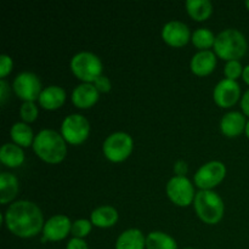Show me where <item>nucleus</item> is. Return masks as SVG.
Wrapping results in <instances>:
<instances>
[{
    "label": "nucleus",
    "instance_id": "obj_30",
    "mask_svg": "<svg viewBox=\"0 0 249 249\" xmlns=\"http://www.w3.org/2000/svg\"><path fill=\"white\" fill-rule=\"evenodd\" d=\"M94 85L99 92H108L111 90V82L105 75H100L94 82Z\"/></svg>",
    "mask_w": 249,
    "mask_h": 249
},
{
    "label": "nucleus",
    "instance_id": "obj_23",
    "mask_svg": "<svg viewBox=\"0 0 249 249\" xmlns=\"http://www.w3.org/2000/svg\"><path fill=\"white\" fill-rule=\"evenodd\" d=\"M146 248L147 249H178V245L172 236L162 232L153 231L146 237Z\"/></svg>",
    "mask_w": 249,
    "mask_h": 249
},
{
    "label": "nucleus",
    "instance_id": "obj_7",
    "mask_svg": "<svg viewBox=\"0 0 249 249\" xmlns=\"http://www.w3.org/2000/svg\"><path fill=\"white\" fill-rule=\"evenodd\" d=\"M90 124L82 114H71L66 117L61 125V134L68 143L79 145L89 136Z\"/></svg>",
    "mask_w": 249,
    "mask_h": 249
},
{
    "label": "nucleus",
    "instance_id": "obj_26",
    "mask_svg": "<svg viewBox=\"0 0 249 249\" xmlns=\"http://www.w3.org/2000/svg\"><path fill=\"white\" fill-rule=\"evenodd\" d=\"M91 221L87 220V219H78L72 224L71 232L75 238H83L89 235L91 231Z\"/></svg>",
    "mask_w": 249,
    "mask_h": 249
},
{
    "label": "nucleus",
    "instance_id": "obj_8",
    "mask_svg": "<svg viewBox=\"0 0 249 249\" xmlns=\"http://www.w3.org/2000/svg\"><path fill=\"white\" fill-rule=\"evenodd\" d=\"M14 91L24 102H34L41 94V83L38 75L32 72H22L14 80Z\"/></svg>",
    "mask_w": 249,
    "mask_h": 249
},
{
    "label": "nucleus",
    "instance_id": "obj_9",
    "mask_svg": "<svg viewBox=\"0 0 249 249\" xmlns=\"http://www.w3.org/2000/svg\"><path fill=\"white\" fill-rule=\"evenodd\" d=\"M226 175V168L224 163L219 160H212L202 165L195 174V184L201 190H211L220 184Z\"/></svg>",
    "mask_w": 249,
    "mask_h": 249
},
{
    "label": "nucleus",
    "instance_id": "obj_13",
    "mask_svg": "<svg viewBox=\"0 0 249 249\" xmlns=\"http://www.w3.org/2000/svg\"><path fill=\"white\" fill-rule=\"evenodd\" d=\"M190 29L184 22L180 21H170L164 24L162 29L163 40L170 46L180 48L187 44L190 40Z\"/></svg>",
    "mask_w": 249,
    "mask_h": 249
},
{
    "label": "nucleus",
    "instance_id": "obj_1",
    "mask_svg": "<svg viewBox=\"0 0 249 249\" xmlns=\"http://www.w3.org/2000/svg\"><path fill=\"white\" fill-rule=\"evenodd\" d=\"M5 224L10 232L22 238L33 237L44 228L41 211L36 203L29 201H17L5 212Z\"/></svg>",
    "mask_w": 249,
    "mask_h": 249
},
{
    "label": "nucleus",
    "instance_id": "obj_3",
    "mask_svg": "<svg viewBox=\"0 0 249 249\" xmlns=\"http://www.w3.org/2000/svg\"><path fill=\"white\" fill-rule=\"evenodd\" d=\"M248 44L245 36L237 29H225L215 36L214 51L223 60L238 61L247 53Z\"/></svg>",
    "mask_w": 249,
    "mask_h": 249
},
{
    "label": "nucleus",
    "instance_id": "obj_10",
    "mask_svg": "<svg viewBox=\"0 0 249 249\" xmlns=\"http://www.w3.org/2000/svg\"><path fill=\"white\" fill-rule=\"evenodd\" d=\"M167 195L170 201L179 207H187L195 199L194 185L187 178L174 177L168 181Z\"/></svg>",
    "mask_w": 249,
    "mask_h": 249
},
{
    "label": "nucleus",
    "instance_id": "obj_21",
    "mask_svg": "<svg viewBox=\"0 0 249 249\" xmlns=\"http://www.w3.org/2000/svg\"><path fill=\"white\" fill-rule=\"evenodd\" d=\"M0 160L6 167H19L24 162L23 150L16 143H5L0 150Z\"/></svg>",
    "mask_w": 249,
    "mask_h": 249
},
{
    "label": "nucleus",
    "instance_id": "obj_25",
    "mask_svg": "<svg viewBox=\"0 0 249 249\" xmlns=\"http://www.w3.org/2000/svg\"><path fill=\"white\" fill-rule=\"evenodd\" d=\"M192 43L196 48L201 49V51L207 50L214 45L215 36H214L213 32L209 31L208 28H199L192 34Z\"/></svg>",
    "mask_w": 249,
    "mask_h": 249
},
{
    "label": "nucleus",
    "instance_id": "obj_35",
    "mask_svg": "<svg viewBox=\"0 0 249 249\" xmlns=\"http://www.w3.org/2000/svg\"><path fill=\"white\" fill-rule=\"evenodd\" d=\"M242 77H243V80H245V82L249 85V65L246 66V67L243 68Z\"/></svg>",
    "mask_w": 249,
    "mask_h": 249
},
{
    "label": "nucleus",
    "instance_id": "obj_2",
    "mask_svg": "<svg viewBox=\"0 0 249 249\" xmlns=\"http://www.w3.org/2000/svg\"><path fill=\"white\" fill-rule=\"evenodd\" d=\"M62 135L51 129L39 131L33 141V150L39 158L50 164L62 162L67 147Z\"/></svg>",
    "mask_w": 249,
    "mask_h": 249
},
{
    "label": "nucleus",
    "instance_id": "obj_19",
    "mask_svg": "<svg viewBox=\"0 0 249 249\" xmlns=\"http://www.w3.org/2000/svg\"><path fill=\"white\" fill-rule=\"evenodd\" d=\"M92 225L97 228H111L118 220V212L111 206H102L95 209L90 215Z\"/></svg>",
    "mask_w": 249,
    "mask_h": 249
},
{
    "label": "nucleus",
    "instance_id": "obj_32",
    "mask_svg": "<svg viewBox=\"0 0 249 249\" xmlns=\"http://www.w3.org/2000/svg\"><path fill=\"white\" fill-rule=\"evenodd\" d=\"M7 94H9V87L7 83L4 79L0 80V104L4 105L7 99Z\"/></svg>",
    "mask_w": 249,
    "mask_h": 249
},
{
    "label": "nucleus",
    "instance_id": "obj_34",
    "mask_svg": "<svg viewBox=\"0 0 249 249\" xmlns=\"http://www.w3.org/2000/svg\"><path fill=\"white\" fill-rule=\"evenodd\" d=\"M241 107H242L246 116L249 117V90H247V91L243 94L242 100H241Z\"/></svg>",
    "mask_w": 249,
    "mask_h": 249
},
{
    "label": "nucleus",
    "instance_id": "obj_27",
    "mask_svg": "<svg viewBox=\"0 0 249 249\" xmlns=\"http://www.w3.org/2000/svg\"><path fill=\"white\" fill-rule=\"evenodd\" d=\"M19 114L26 123H32L38 117V107L34 102H23L19 109Z\"/></svg>",
    "mask_w": 249,
    "mask_h": 249
},
{
    "label": "nucleus",
    "instance_id": "obj_33",
    "mask_svg": "<svg viewBox=\"0 0 249 249\" xmlns=\"http://www.w3.org/2000/svg\"><path fill=\"white\" fill-rule=\"evenodd\" d=\"M174 170L178 174V177H184L187 172V164L184 162V160H179V162L175 163Z\"/></svg>",
    "mask_w": 249,
    "mask_h": 249
},
{
    "label": "nucleus",
    "instance_id": "obj_24",
    "mask_svg": "<svg viewBox=\"0 0 249 249\" xmlns=\"http://www.w3.org/2000/svg\"><path fill=\"white\" fill-rule=\"evenodd\" d=\"M10 135H11L12 140L16 142V145L22 146V147H28L33 143L34 138L33 131L32 129L27 125L26 123H15L12 125L11 130H10Z\"/></svg>",
    "mask_w": 249,
    "mask_h": 249
},
{
    "label": "nucleus",
    "instance_id": "obj_6",
    "mask_svg": "<svg viewBox=\"0 0 249 249\" xmlns=\"http://www.w3.org/2000/svg\"><path fill=\"white\" fill-rule=\"evenodd\" d=\"M104 155L111 162H123L133 151V139L129 134L117 131L107 136L102 145Z\"/></svg>",
    "mask_w": 249,
    "mask_h": 249
},
{
    "label": "nucleus",
    "instance_id": "obj_5",
    "mask_svg": "<svg viewBox=\"0 0 249 249\" xmlns=\"http://www.w3.org/2000/svg\"><path fill=\"white\" fill-rule=\"evenodd\" d=\"M71 70L78 79L84 83H94L100 75H102V63L95 53L82 51L72 57Z\"/></svg>",
    "mask_w": 249,
    "mask_h": 249
},
{
    "label": "nucleus",
    "instance_id": "obj_4",
    "mask_svg": "<svg viewBox=\"0 0 249 249\" xmlns=\"http://www.w3.org/2000/svg\"><path fill=\"white\" fill-rule=\"evenodd\" d=\"M195 211L202 221L209 225L218 224L224 215V202L216 192L201 190L195 196Z\"/></svg>",
    "mask_w": 249,
    "mask_h": 249
},
{
    "label": "nucleus",
    "instance_id": "obj_29",
    "mask_svg": "<svg viewBox=\"0 0 249 249\" xmlns=\"http://www.w3.org/2000/svg\"><path fill=\"white\" fill-rule=\"evenodd\" d=\"M12 70V60L10 56L2 53L0 56V77L4 78L11 72Z\"/></svg>",
    "mask_w": 249,
    "mask_h": 249
},
{
    "label": "nucleus",
    "instance_id": "obj_22",
    "mask_svg": "<svg viewBox=\"0 0 249 249\" xmlns=\"http://www.w3.org/2000/svg\"><path fill=\"white\" fill-rule=\"evenodd\" d=\"M185 6L190 16L196 21H204L213 11V5L209 0H187Z\"/></svg>",
    "mask_w": 249,
    "mask_h": 249
},
{
    "label": "nucleus",
    "instance_id": "obj_31",
    "mask_svg": "<svg viewBox=\"0 0 249 249\" xmlns=\"http://www.w3.org/2000/svg\"><path fill=\"white\" fill-rule=\"evenodd\" d=\"M66 249H89V247H88L87 242L83 238L73 237L72 240L68 241Z\"/></svg>",
    "mask_w": 249,
    "mask_h": 249
},
{
    "label": "nucleus",
    "instance_id": "obj_37",
    "mask_svg": "<svg viewBox=\"0 0 249 249\" xmlns=\"http://www.w3.org/2000/svg\"><path fill=\"white\" fill-rule=\"evenodd\" d=\"M246 6H247L248 10H249V0H247V1H246Z\"/></svg>",
    "mask_w": 249,
    "mask_h": 249
},
{
    "label": "nucleus",
    "instance_id": "obj_14",
    "mask_svg": "<svg viewBox=\"0 0 249 249\" xmlns=\"http://www.w3.org/2000/svg\"><path fill=\"white\" fill-rule=\"evenodd\" d=\"M99 100V91L91 83H83L74 88L72 92V102L78 108H89Z\"/></svg>",
    "mask_w": 249,
    "mask_h": 249
},
{
    "label": "nucleus",
    "instance_id": "obj_16",
    "mask_svg": "<svg viewBox=\"0 0 249 249\" xmlns=\"http://www.w3.org/2000/svg\"><path fill=\"white\" fill-rule=\"evenodd\" d=\"M216 66L215 53L211 50H202L195 53L192 57L190 67L191 71L197 75H208L214 71Z\"/></svg>",
    "mask_w": 249,
    "mask_h": 249
},
{
    "label": "nucleus",
    "instance_id": "obj_38",
    "mask_svg": "<svg viewBox=\"0 0 249 249\" xmlns=\"http://www.w3.org/2000/svg\"><path fill=\"white\" fill-rule=\"evenodd\" d=\"M184 249H195V248H184Z\"/></svg>",
    "mask_w": 249,
    "mask_h": 249
},
{
    "label": "nucleus",
    "instance_id": "obj_15",
    "mask_svg": "<svg viewBox=\"0 0 249 249\" xmlns=\"http://www.w3.org/2000/svg\"><path fill=\"white\" fill-rule=\"evenodd\" d=\"M246 122L245 116L241 112L232 111L226 113L220 121V130L228 138H236L243 130H246Z\"/></svg>",
    "mask_w": 249,
    "mask_h": 249
},
{
    "label": "nucleus",
    "instance_id": "obj_12",
    "mask_svg": "<svg viewBox=\"0 0 249 249\" xmlns=\"http://www.w3.org/2000/svg\"><path fill=\"white\" fill-rule=\"evenodd\" d=\"M72 229V223L70 218L63 214L53 215L44 224L43 235L44 240L48 241H61L67 237Z\"/></svg>",
    "mask_w": 249,
    "mask_h": 249
},
{
    "label": "nucleus",
    "instance_id": "obj_17",
    "mask_svg": "<svg viewBox=\"0 0 249 249\" xmlns=\"http://www.w3.org/2000/svg\"><path fill=\"white\" fill-rule=\"evenodd\" d=\"M39 105L44 109L53 111V109L60 108L66 100V92L61 87H48L41 91L39 96Z\"/></svg>",
    "mask_w": 249,
    "mask_h": 249
},
{
    "label": "nucleus",
    "instance_id": "obj_20",
    "mask_svg": "<svg viewBox=\"0 0 249 249\" xmlns=\"http://www.w3.org/2000/svg\"><path fill=\"white\" fill-rule=\"evenodd\" d=\"M17 192H18L17 178L10 173H2L0 175V203H9L16 197Z\"/></svg>",
    "mask_w": 249,
    "mask_h": 249
},
{
    "label": "nucleus",
    "instance_id": "obj_11",
    "mask_svg": "<svg viewBox=\"0 0 249 249\" xmlns=\"http://www.w3.org/2000/svg\"><path fill=\"white\" fill-rule=\"evenodd\" d=\"M241 95L240 85L236 80L223 79L214 88L213 97L216 105L224 108L233 106L238 101Z\"/></svg>",
    "mask_w": 249,
    "mask_h": 249
},
{
    "label": "nucleus",
    "instance_id": "obj_28",
    "mask_svg": "<svg viewBox=\"0 0 249 249\" xmlns=\"http://www.w3.org/2000/svg\"><path fill=\"white\" fill-rule=\"evenodd\" d=\"M226 75V79L236 80L240 75H242L243 68L240 61H229L225 65V70H224Z\"/></svg>",
    "mask_w": 249,
    "mask_h": 249
},
{
    "label": "nucleus",
    "instance_id": "obj_18",
    "mask_svg": "<svg viewBox=\"0 0 249 249\" xmlns=\"http://www.w3.org/2000/svg\"><path fill=\"white\" fill-rule=\"evenodd\" d=\"M146 238L139 229H129L119 235L116 249H145Z\"/></svg>",
    "mask_w": 249,
    "mask_h": 249
},
{
    "label": "nucleus",
    "instance_id": "obj_36",
    "mask_svg": "<svg viewBox=\"0 0 249 249\" xmlns=\"http://www.w3.org/2000/svg\"><path fill=\"white\" fill-rule=\"evenodd\" d=\"M246 135H247V138L249 139V121L247 122V124H246Z\"/></svg>",
    "mask_w": 249,
    "mask_h": 249
}]
</instances>
